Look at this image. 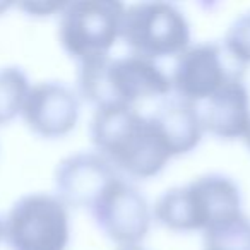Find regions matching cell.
I'll list each match as a JSON object with an SVG mask.
<instances>
[{"mask_svg":"<svg viewBox=\"0 0 250 250\" xmlns=\"http://www.w3.org/2000/svg\"><path fill=\"white\" fill-rule=\"evenodd\" d=\"M204 250H250V221L240 216L206 231Z\"/></svg>","mask_w":250,"mask_h":250,"instance_id":"5bb4252c","label":"cell"},{"mask_svg":"<svg viewBox=\"0 0 250 250\" xmlns=\"http://www.w3.org/2000/svg\"><path fill=\"white\" fill-rule=\"evenodd\" d=\"M89 132L96 151L120 175L132 178L156 177L175 158L153 115H143L137 108H96Z\"/></svg>","mask_w":250,"mask_h":250,"instance_id":"6da1fadb","label":"cell"},{"mask_svg":"<svg viewBox=\"0 0 250 250\" xmlns=\"http://www.w3.org/2000/svg\"><path fill=\"white\" fill-rule=\"evenodd\" d=\"M65 4L67 2H19V4H16V7L31 16H50L60 14Z\"/></svg>","mask_w":250,"mask_h":250,"instance_id":"2e32d148","label":"cell"},{"mask_svg":"<svg viewBox=\"0 0 250 250\" xmlns=\"http://www.w3.org/2000/svg\"><path fill=\"white\" fill-rule=\"evenodd\" d=\"M9 7H12V4H9V2H0V14Z\"/></svg>","mask_w":250,"mask_h":250,"instance_id":"ac0fdd59","label":"cell"},{"mask_svg":"<svg viewBox=\"0 0 250 250\" xmlns=\"http://www.w3.org/2000/svg\"><path fill=\"white\" fill-rule=\"evenodd\" d=\"M4 240L11 250H65L70 240L69 206L57 194L22 195L4 218Z\"/></svg>","mask_w":250,"mask_h":250,"instance_id":"5b68a950","label":"cell"},{"mask_svg":"<svg viewBox=\"0 0 250 250\" xmlns=\"http://www.w3.org/2000/svg\"><path fill=\"white\" fill-rule=\"evenodd\" d=\"M79 94L96 108L130 106L146 100L168 98L173 91L171 76L156 60L129 53L98 57L77 63Z\"/></svg>","mask_w":250,"mask_h":250,"instance_id":"7a4b0ae2","label":"cell"},{"mask_svg":"<svg viewBox=\"0 0 250 250\" xmlns=\"http://www.w3.org/2000/svg\"><path fill=\"white\" fill-rule=\"evenodd\" d=\"M122 175L100 153H74L55 168L57 195L69 208L89 209Z\"/></svg>","mask_w":250,"mask_h":250,"instance_id":"9c48e42d","label":"cell"},{"mask_svg":"<svg viewBox=\"0 0 250 250\" xmlns=\"http://www.w3.org/2000/svg\"><path fill=\"white\" fill-rule=\"evenodd\" d=\"M199 110L204 130L219 139H243L250 127V94L242 79L225 84Z\"/></svg>","mask_w":250,"mask_h":250,"instance_id":"8fae6325","label":"cell"},{"mask_svg":"<svg viewBox=\"0 0 250 250\" xmlns=\"http://www.w3.org/2000/svg\"><path fill=\"white\" fill-rule=\"evenodd\" d=\"M225 48L243 67L250 63V12L242 14L225 36Z\"/></svg>","mask_w":250,"mask_h":250,"instance_id":"9a60e30c","label":"cell"},{"mask_svg":"<svg viewBox=\"0 0 250 250\" xmlns=\"http://www.w3.org/2000/svg\"><path fill=\"white\" fill-rule=\"evenodd\" d=\"M243 141H245L247 147H249V151H250V127H249V130L245 132V136H243Z\"/></svg>","mask_w":250,"mask_h":250,"instance_id":"e0dca14e","label":"cell"},{"mask_svg":"<svg viewBox=\"0 0 250 250\" xmlns=\"http://www.w3.org/2000/svg\"><path fill=\"white\" fill-rule=\"evenodd\" d=\"M29 87V79L21 67H0V125L21 113Z\"/></svg>","mask_w":250,"mask_h":250,"instance_id":"4fadbf2b","label":"cell"},{"mask_svg":"<svg viewBox=\"0 0 250 250\" xmlns=\"http://www.w3.org/2000/svg\"><path fill=\"white\" fill-rule=\"evenodd\" d=\"M153 118L167 139L173 156L194 151L206 132L199 104L180 96L165 98L153 113Z\"/></svg>","mask_w":250,"mask_h":250,"instance_id":"7c38bea8","label":"cell"},{"mask_svg":"<svg viewBox=\"0 0 250 250\" xmlns=\"http://www.w3.org/2000/svg\"><path fill=\"white\" fill-rule=\"evenodd\" d=\"M118 250H143L141 247H120Z\"/></svg>","mask_w":250,"mask_h":250,"instance_id":"d6986e66","label":"cell"},{"mask_svg":"<svg viewBox=\"0 0 250 250\" xmlns=\"http://www.w3.org/2000/svg\"><path fill=\"white\" fill-rule=\"evenodd\" d=\"M120 40L130 53L151 60L178 57L190 46V26L177 5L139 2L125 5Z\"/></svg>","mask_w":250,"mask_h":250,"instance_id":"277c9868","label":"cell"},{"mask_svg":"<svg viewBox=\"0 0 250 250\" xmlns=\"http://www.w3.org/2000/svg\"><path fill=\"white\" fill-rule=\"evenodd\" d=\"M4 238V221L0 219V240Z\"/></svg>","mask_w":250,"mask_h":250,"instance_id":"ffe728a7","label":"cell"},{"mask_svg":"<svg viewBox=\"0 0 250 250\" xmlns=\"http://www.w3.org/2000/svg\"><path fill=\"white\" fill-rule=\"evenodd\" d=\"M21 115L38 136H65L79 118V98L76 91L59 81H42L29 87Z\"/></svg>","mask_w":250,"mask_h":250,"instance_id":"30bf717a","label":"cell"},{"mask_svg":"<svg viewBox=\"0 0 250 250\" xmlns=\"http://www.w3.org/2000/svg\"><path fill=\"white\" fill-rule=\"evenodd\" d=\"M245 67L238 63L225 45L195 43L177 57L171 84L180 98L201 104L229 81L242 79Z\"/></svg>","mask_w":250,"mask_h":250,"instance_id":"52a82bcc","label":"cell"},{"mask_svg":"<svg viewBox=\"0 0 250 250\" xmlns=\"http://www.w3.org/2000/svg\"><path fill=\"white\" fill-rule=\"evenodd\" d=\"M243 216L242 194L229 177L211 173L167 190L154 204V218L173 231H209Z\"/></svg>","mask_w":250,"mask_h":250,"instance_id":"3957f363","label":"cell"},{"mask_svg":"<svg viewBox=\"0 0 250 250\" xmlns=\"http://www.w3.org/2000/svg\"><path fill=\"white\" fill-rule=\"evenodd\" d=\"M98 228L117 245L139 247L151 226L146 197L124 177L117 178L91 208Z\"/></svg>","mask_w":250,"mask_h":250,"instance_id":"ba28073f","label":"cell"},{"mask_svg":"<svg viewBox=\"0 0 250 250\" xmlns=\"http://www.w3.org/2000/svg\"><path fill=\"white\" fill-rule=\"evenodd\" d=\"M125 5L115 0H77L67 2L59 14V42L74 60L110 55L120 38Z\"/></svg>","mask_w":250,"mask_h":250,"instance_id":"8992f818","label":"cell"}]
</instances>
